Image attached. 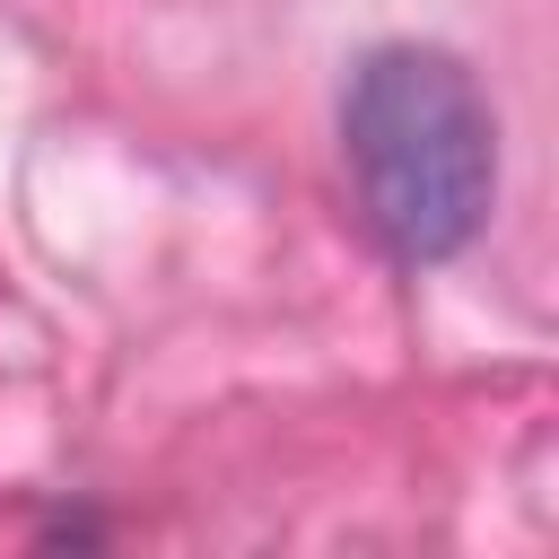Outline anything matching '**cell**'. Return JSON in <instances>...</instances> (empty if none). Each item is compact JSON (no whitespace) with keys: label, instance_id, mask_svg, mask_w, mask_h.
Here are the masks:
<instances>
[{"label":"cell","instance_id":"1","mask_svg":"<svg viewBox=\"0 0 559 559\" xmlns=\"http://www.w3.org/2000/svg\"><path fill=\"white\" fill-rule=\"evenodd\" d=\"M341 166L393 262H445L480 236L498 192L489 96L437 44H376L341 87Z\"/></svg>","mask_w":559,"mask_h":559}]
</instances>
